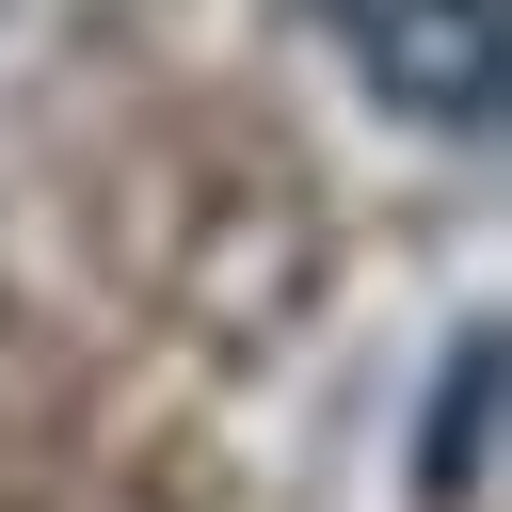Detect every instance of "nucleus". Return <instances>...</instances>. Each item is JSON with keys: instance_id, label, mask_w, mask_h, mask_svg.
<instances>
[{"instance_id": "nucleus-1", "label": "nucleus", "mask_w": 512, "mask_h": 512, "mask_svg": "<svg viewBox=\"0 0 512 512\" xmlns=\"http://www.w3.org/2000/svg\"><path fill=\"white\" fill-rule=\"evenodd\" d=\"M320 32L368 80V112L432 128V144L496 128V0H320Z\"/></svg>"}, {"instance_id": "nucleus-2", "label": "nucleus", "mask_w": 512, "mask_h": 512, "mask_svg": "<svg viewBox=\"0 0 512 512\" xmlns=\"http://www.w3.org/2000/svg\"><path fill=\"white\" fill-rule=\"evenodd\" d=\"M480 400H496V320H464V336H448V432H416V480H432V496H464V480H480Z\"/></svg>"}]
</instances>
